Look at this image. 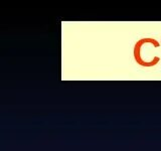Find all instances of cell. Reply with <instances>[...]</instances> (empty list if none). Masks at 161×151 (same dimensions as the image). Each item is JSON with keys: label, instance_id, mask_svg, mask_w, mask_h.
Returning <instances> with one entry per match:
<instances>
[]
</instances>
